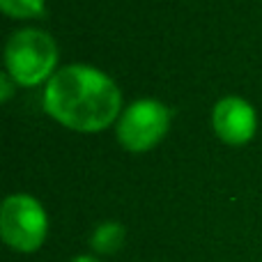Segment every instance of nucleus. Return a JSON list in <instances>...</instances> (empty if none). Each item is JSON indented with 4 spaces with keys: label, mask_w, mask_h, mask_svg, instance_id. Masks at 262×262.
<instances>
[{
    "label": "nucleus",
    "mask_w": 262,
    "mask_h": 262,
    "mask_svg": "<svg viewBox=\"0 0 262 262\" xmlns=\"http://www.w3.org/2000/svg\"><path fill=\"white\" fill-rule=\"evenodd\" d=\"M122 95L99 69L69 64L51 76L44 90V108L62 127L74 131H101L120 113Z\"/></svg>",
    "instance_id": "obj_1"
},
{
    "label": "nucleus",
    "mask_w": 262,
    "mask_h": 262,
    "mask_svg": "<svg viewBox=\"0 0 262 262\" xmlns=\"http://www.w3.org/2000/svg\"><path fill=\"white\" fill-rule=\"evenodd\" d=\"M49 219L37 198L28 193H14L5 198L0 209V235L9 249L18 253H32L46 239Z\"/></svg>",
    "instance_id": "obj_3"
},
{
    "label": "nucleus",
    "mask_w": 262,
    "mask_h": 262,
    "mask_svg": "<svg viewBox=\"0 0 262 262\" xmlns=\"http://www.w3.org/2000/svg\"><path fill=\"white\" fill-rule=\"evenodd\" d=\"M124 237H127V230H124L120 223L108 221V223L97 226V230L92 232V237H90V246L97 251V253L111 255V253L122 249Z\"/></svg>",
    "instance_id": "obj_6"
},
{
    "label": "nucleus",
    "mask_w": 262,
    "mask_h": 262,
    "mask_svg": "<svg viewBox=\"0 0 262 262\" xmlns=\"http://www.w3.org/2000/svg\"><path fill=\"white\" fill-rule=\"evenodd\" d=\"M0 7L7 16L32 18L44 14V0H0Z\"/></svg>",
    "instance_id": "obj_7"
},
{
    "label": "nucleus",
    "mask_w": 262,
    "mask_h": 262,
    "mask_svg": "<svg viewBox=\"0 0 262 262\" xmlns=\"http://www.w3.org/2000/svg\"><path fill=\"white\" fill-rule=\"evenodd\" d=\"M212 124L223 143L246 145L255 134V111L239 97H226L214 106Z\"/></svg>",
    "instance_id": "obj_5"
},
{
    "label": "nucleus",
    "mask_w": 262,
    "mask_h": 262,
    "mask_svg": "<svg viewBox=\"0 0 262 262\" xmlns=\"http://www.w3.org/2000/svg\"><path fill=\"white\" fill-rule=\"evenodd\" d=\"M170 127V111L157 99H138L118 122V140L129 152L152 149Z\"/></svg>",
    "instance_id": "obj_4"
},
{
    "label": "nucleus",
    "mask_w": 262,
    "mask_h": 262,
    "mask_svg": "<svg viewBox=\"0 0 262 262\" xmlns=\"http://www.w3.org/2000/svg\"><path fill=\"white\" fill-rule=\"evenodd\" d=\"M58 62V46L46 32L26 28L9 37L5 46L7 74L18 85H39L51 76Z\"/></svg>",
    "instance_id": "obj_2"
},
{
    "label": "nucleus",
    "mask_w": 262,
    "mask_h": 262,
    "mask_svg": "<svg viewBox=\"0 0 262 262\" xmlns=\"http://www.w3.org/2000/svg\"><path fill=\"white\" fill-rule=\"evenodd\" d=\"M9 78H12V76H9L7 72L0 76V85H3V95H0V97H3V101H7L9 97H12V81H9Z\"/></svg>",
    "instance_id": "obj_8"
},
{
    "label": "nucleus",
    "mask_w": 262,
    "mask_h": 262,
    "mask_svg": "<svg viewBox=\"0 0 262 262\" xmlns=\"http://www.w3.org/2000/svg\"><path fill=\"white\" fill-rule=\"evenodd\" d=\"M72 262H99V260L92 258V255H78V258H74Z\"/></svg>",
    "instance_id": "obj_9"
}]
</instances>
